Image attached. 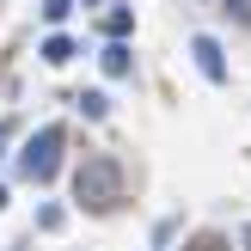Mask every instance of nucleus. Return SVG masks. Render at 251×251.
I'll list each match as a JSON object with an SVG mask.
<instances>
[{
	"mask_svg": "<svg viewBox=\"0 0 251 251\" xmlns=\"http://www.w3.org/2000/svg\"><path fill=\"white\" fill-rule=\"evenodd\" d=\"M19 172H25L31 184H49V178L61 172V129H55V123H49V129H37L31 141L19 147Z\"/></svg>",
	"mask_w": 251,
	"mask_h": 251,
	"instance_id": "nucleus-1",
	"label": "nucleus"
},
{
	"mask_svg": "<svg viewBox=\"0 0 251 251\" xmlns=\"http://www.w3.org/2000/svg\"><path fill=\"white\" fill-rule=\"evenodd\" d=\"M80 202H92V208L117 202V166H110V159H98V166L80 172Z\"/></svg>",
	"mask_w": 251,
	"mask_h": 251,
	"instance_id": "nucleus-2",
	"label": "nucleus"
},
{
	"mask_svg": "<svg viewBox=\"0 0 251 251\" xmlns=\"http://www.w3.org/2000/svg\"><path fill=\"white\" fill-rule=\"evenodd\" d=\"M190 55H196V68H202V80H215V86L227 80V55H221V43H215L208 31H202V37H190Z\"/></svg>",
	"mask_w": 251,
	"mask_h": 251,
	"instance_id": "nucleus-3",
	"label": "nucleus"
},
{
	"mask_svg": "<svg viewBox=\"0 0 251 251\" xmlns=\"http://www.w3.org/2000/svg\"><path fill=\"white\" fill-rule=\"evenodd\" d=\"M98 61H104V74H110V80H129V74H135V49L123 43V37H110V49H104Z\"/></svg>",
	"mask_w": 251,
	"mask_h": 251,
	"instance_id": "nucleus-4",
	"label": "nucleus"
},
{
	"mask_svg": "<svg viewBox=\"0 0 251 251\" xmlns=\"http://www.w3.org/2000/svg\"><path fill=\"white\" fill-rule=\"evenodd\" d=\"M37 55H43L49 68H68V61H74V37H61V31L43 37V49H37Z\"/></svg>",
	"mask_w": 251,
	"mask_h": 251,
	"instance_id": "nucleus-5",
	"label": "nucleus"
},
{
	"mask_svg": "<svg viewBox=\"0 0 251 251\" xmlns=\"http://www.w3.org/2000/svg\"><path fill=\"white\" fill-rule=\"evenodd\" d=\"M74 110L92 117V123H104V117H110V98H104V92H80V98H74Z\"/></svg>",
	"mask_w": 251,
	"mask_h": 251,
	"instance_id": "nucleus-6",
	"label": "nucleus"
},
{
	"mask_svg": "<svg viewBox=\"0 0 251 251\" xmlns=\"http://www.w3.org/2000/svg\"><path fill=\"white\" fill-rule=\"evenodd\" d=\"M129 31H135V12L129 6H110L104 12V37H129Z\"/></svg>",
	"mask_w": 251,
	"mask_h": 251,
	"instance_id": "nucleus-7",
	"label": "nucleus"
},
{
	"mask_svg": "<svg viewBox=\"0 0 251 251\" xmlns=\"http://www.w3.org/2000/svg\"><path fill=\"white\" fill-rule=\"evenodd\" d=\"M68 12H74V0H43V19H49V25H61Z\"/></svg>",
	"mask_w": 251,
	"mask_h": 251,
	"instance_id": "nucleus-8",
	"label": "nucleus"
},
{
	"mask_svg": "<svg viewBox=\"0 0 251 251\" xmlns=\"http://www.w3.org/2000/svg\"><path fill=\"white\" fill-rule=\"evenodd\" d=\"M6 141H12V123H0V147H6Z\"/></svg>",
	"mask_w": 251,
	"mask_h": 251,
	"instance_id": "nucleus-9",
	"label": "nucleus"
},
{
	"mask_svg": "<svg viewBox=\"0 0 251 251\" xmlns=\"http://www.w3.org/2000/svg\"><path fill=\"white\" fill-rule=\"evenodd\" d=\"M0 208H6V184H0Z\"/></svg>",
	"mask_w": 251,
	"mask_h": 251,
	"instance_id": "nucleus-10",
	"label": "nucleus"
},
{
	"mask_svg": "<svg viewBox=\"0 0 251 251\" xmlns=\"http://www.w3.org/2000/svg\"><path fill=\"white\" fill-rule=\"evenodd\" d=\"M80 6H98V0H80Z\"/></svg>",
	"mask_w": 251,
	"mask_h": 251,
	"instance_id": "nucleus-11",
	"label": "nucleus"
},
{
	"mask_svg": "<svg viewBox=\"0 0 251 251\" xmlns=\"http://www.w3.org/2000/svg\"><path fill=\"white\" fill-rule=\"evenodd\" d=\"M245 251H251V233H245Z\"/></svg>",
	"mask_w": 251,
	"mask_h": 251,
	"instance_id": "nucleus-12",
	"label": "nucleus"
}]
</instances>
